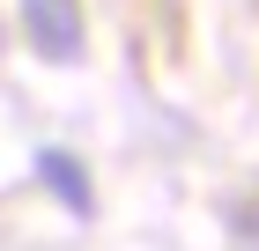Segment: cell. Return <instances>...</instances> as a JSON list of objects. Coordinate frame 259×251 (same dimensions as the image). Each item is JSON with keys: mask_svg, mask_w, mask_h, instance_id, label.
<instances>
[{"mask_svg": "<svg viewBox=\"0 0 259 251\" xmlns=\"http://www.w3.org/2000/svg\"><path fill=\"white\" fill-rule=\"evenodd\" d=\"M15 8H22V37L37 59H52V67L81 59V0H15Z\"/></svg>", "mask_w": 259, "mask_h": 251, "instance_id": "cell-1", "label": "cell"}, {"mask_svg": "<svg viewBox=\"0 0 259 251\" xmlns=\"http://www.w3.org/2000/svg\"><path fill=\"white\" fill-rule=\"evenodd\" d=\"M37 177L52 185V199H60L67 214H89V207H97V192H89V177H81V163H74L67 148H45V155H37Z\"/></svg>", "mask_w": 259, "mask_h": 251, "instance_id": "cell-2", "label": "cell"}]
</instances>
